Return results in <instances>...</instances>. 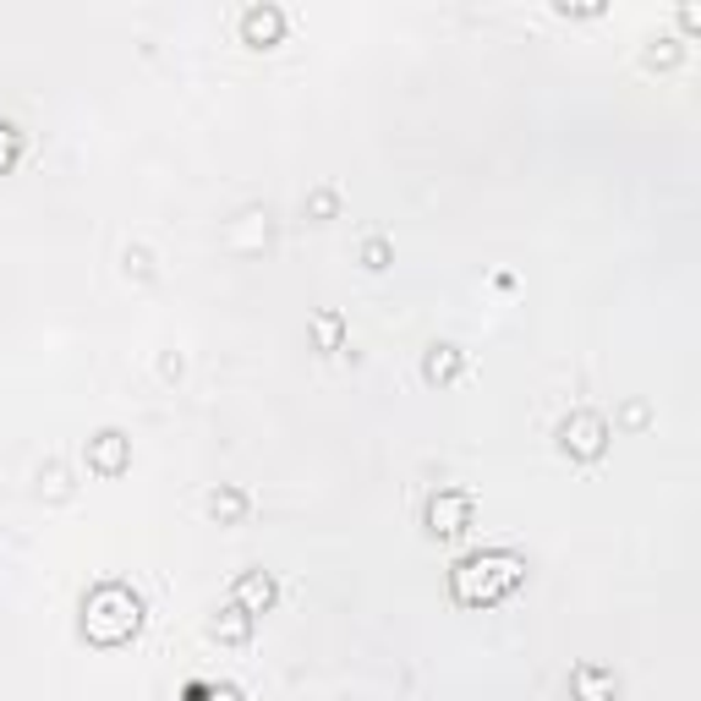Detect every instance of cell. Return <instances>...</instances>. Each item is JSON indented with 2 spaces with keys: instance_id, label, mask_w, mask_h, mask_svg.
Listing matches in <instances>:
<instances>
[{
  "instance_id": "obj_1",
  "label": "cell",
  "mask_w": 701,
  "mask_h": 701,
  "mask_svg": "<svg viewBox=\"0 0 701 701\" xmlns=\"http://www.w3.org/2000/svg\"><path fill=\"white\" fill-rule=\"evenodd\" d=\"M521 581H527V564L516 560V554H504V549L466 554V560L449 570V592H455V603H466V608H488V603L510 597Z\"/></svg>"
},
{
  "instance_id": "obj_2",
  "label": "cell",
  "mask_w": 701,
  "mask_h": 701,
  "mask_svg": "<svg viewBox=\"0 0 701 701\" xmlns=\"http://www.w3.org/2000/svg\"><path fill=\"white\" fill-rule=\"evenodd\" d=\"M142 625V597L127 581H99L88 597H83V636L94 647H121L132 641Z\"/></svg>"
},
{
  "instance_id": "obj_3",
  "label": "cell",
  "mask_w": 701,
  "mask_h": 701,
  "mask_svg": "<svg viewBox=\"0 0 701 701\" xmlns=\"http://www.w3.org/2000/svg\"><path fill=\"white\" fill-rule=\"evenodd\" d=\"M471 527V493L466 488H438L433 499H427V532L433 538H460Z\"/></svg>"
},
{
  "instance_id": "obj_4",
  "label": "cell",
  "mask_w": 701,
  "mask_h": 701,
  "mask_svg": "<svg viewBox=\"0 0 701 701\" xmlns=\"http://www.w3.org/2000/svg\"><path fill=\"white\" fill-rule=\"evenodd\" d=\"M560 444H564V455H575V460H597L608 449V422L597 417V412H575V417H564Z\"/></svg>"
},
{
  "instance_id": "obj_5",
  "label": "cell",
  "mask_w": 701,
  "mask_h": 701,
  "mask_svg": "<svg viewBox=\"0 0 701 701\" xmlns=\"http://www.w3.org/2000/svg\"><path fill=\"white\" fill-rule=\"evenodd\" d=\"M275 592H280V586H275L269 570H242L236 586H231V603H236L242 614H264V608L275 603Z\"/></svg>"
},
{
  "instance_id": "obj_6",
  "label": "cell",
  "mask_w": 701,
  "mask_h": 701,
  "mask_svg": "<svg viewBox=\"0 0 701 701\" xmlns=\"http://www.w3.org/2000/svg\"><path fill=\"white\" fill-rule=\"evenodd\" d=\"M88 466L105 471V477H121L127 471V438L116 427H105L99 438H88Z\"/></svg>"
},
{
  "instance_id": "obj_7",
  "label": "cell",
  "mask_w": 701,
  "mask_h": 701,
  "mask_svg": "<svg viewBox=\"0 0 701 701\" xmlns=\"http://www.w3.org/2000/svg\"><path fill=\"white\" fill-rule=\"evenodd\" d=\"M570 691H575V701H614L619 680L608 669H597V663H575L570 669Z\"/></svg>"
},
{
  "instance_id": "obj_8",
  "label": "cell",
  "mask_w": 701,
  "mask_h": 701,
  "mask_svg": "<svg viewBox=\"0 0 701 701\" xmlns=\"http://www.w3.org/2000/svg\"><path fill=\"white\" fill-rule=\"evenodd\" d=\"M280 33H285V11H275V6H253V11L242 17V39L258 44V50L280 44Z\"/></svg>"
},
{
  "instance_id": "obj_9",
  "label": "cell",
  "mask_w": 701,
  "mask_h": 701,
  "mask_svg": "<svg viewBox=\"0 0 701 701\" xmlns=\"http://www.w3.org/2000/svg\"><path fill=\"white\" fill-rule=\"evenodd\" d=\"M209 636H214V641H231V647H242V641L253 636V614H242V608L231 603L225 614H214V625H209Z\"/></svg>"
},
{
  "instance_id": "obj_10",
  "label": "cell",
  "mask_w": 701,
  "mask_h": 701,
  "mask_svg": "<svg viewBox=\"0 0 701 701\" xmlns=\"http://www.w3.org/2000/svg\"><path fill=\"white\" fill-rule=\"evenodd\" d=\"M455 368H460V357H455V346H433V351H427V362H422V373H427V384H444V379H455Z\"/></svg>"
},
{
  "instance_id": "obj_11",
  "label": "cell",
  "mask_w": 701,
  "mask_h": 701,
  "mask_svg": "<svg viewBox=\"0 0 701 701\" xmlns=\"http://www.w3.org/2000/svg\"><path fill=\"white\" fill-rule=\"evenodd\" d=\"M17 153H22V132H17L11 121H0V176L17 164Z\"/></svg>"
},
{
  "instance_id": "obj_12",
  "label": "cell",
  "mask_w": 701,
  "mask_h": 701,
  "mask_svg": "<svg viewBox=\"0 0 701 701\" xmlns=\"http://www.w3.org/2000/svg\"><path fill=\"white\" fill-rule=\"evenodd\" d=\"M209 510H214L220 521H236V516L247 510V499H242L236 488H225V493H214V499H209Z\"/></svg>"
},
{
  "instance_id": "obj_13",
  "label": "cell",
  "mask_w": 701,
  "mask_h": 701,
  "mask_svg": "<svg viewBox=\"0 0 701 701\" xmlns=\"http://www.w3.org/2000/svg\"><path fill=\"white\" fill-rule=\"evenodd\" d=\"M318 334H323V346H334L340 340V318H318Z\"/></svg>"
},
{
  "instance_id": "obj_14",
  "label": "cell",
  "mask_w": 701,
  "mask_h": 701,
  "mask_svg": "<svg viewBox=\"0 0 701 701\" xmlns=\"http://www.w3.org/2000/svg\"><path fill=\"white\" fill-rule=\"evenodd\" d=\"M209 701H242V691H236V686H214V691H209Z\"/></svg>"
}]
</instances>
